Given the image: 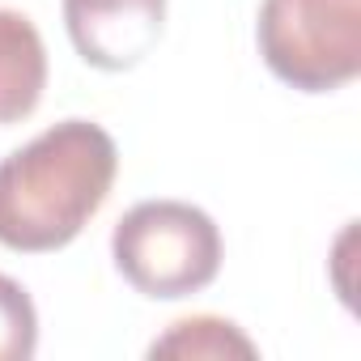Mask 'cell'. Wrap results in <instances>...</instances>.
I'll return each mask as SVG.
<instances>
[{
  "label": "cell",
  "mask_w": 361,
  "mask_h": 361,
  "mask_svg": "<svg viewBox=\"0 0 361 361\" xmlns=\"http://www.w3.org/2000/svg\"><path fill=\"white\" fill-rule=\"evenodd\" d=\"M149 357H183V361L188 357L192 361L204 357V361H221V357H259V348H255V340L238 323H230L221 314H192V319L170 323V331L149 344Z\"/></svg>",
  "instance_id": "6"
},
{
  "label": "cell",
  "mask_w": 361,
  "mask_h": 361,
  "mask_svg": "<svg viewBox=\"0 0 361 361\" xmlns=\"http://www.w3.org/2000/svg\"><path fill=\"white\" fill-rule=\"evenodd\" d=\"M39 348V310L30 293L0 272V361H30Z\"/></svg>",
  "instance_id": "7"
},
{
  "label": "cell",
  "mask_w": 361,
  "mask_h": 361,
  "mask_svg": "<svg viewBox=\"0 0 361 361\" xmlns=\"http://www.w3.org/2000/svg\"><path fill=\"white\" fill-rule=\"evenodd\" d=\"M47 90V47L22 9H0V123H22Z\"/></svg>",
  "instance_id": "5"
},
{
  "label": "cell",
  "mask_w": 361,
  "mask_h": 361,
  "mask_svg": "<svg viewBox=\"0 0 361 361\" xmlns=\"http://www.w3.org/2000/svg\"><path fill=\"white\" fill-rule=\"evenodd\" d=\"M255 43L276 81L331 94L361 73V0H264Z\"/></svg>",
  "instance_id": "3"
},
{
  "label": "cell",
  "mask_w": 361,
  "mask_h": 361,
  "mask_svg": "<svg viewBox=\"0 0 361 361\" xmlns=\"http://www.w3.org/2000/svg\"><path fill=\"white\" fill-rule=\"evenodd\" d=\"M166 0H64V30L77 56L102 73L136 68L161 39Z\"/></svg>",
  "instance_id": "4"
},
{
  "label": "cell",
  "mask_w": 361,
  "mask_h": 361,
  "mask_svg": "<svg viewBox=\"0 0 361 361\" xmlns=\"http://www.w3.org/2000/svg\"><path fill=\"white\" fill-rule=\"evenodd\" d=\"M119 276L157 302L192 298L221 272V230L188 200H140L111 234Z\"/></svg>",
  "instance_id": "2"
},
{
  "label": "cell",
  "mask_w": 361,
  "mask_h": 361,
  "mask_svg": "<svg viewBox=\"0 0 361 361\" xmlns=\"http://www.w3.org/2000/svg\"><path fill=\"white\" fill-rule=\"evenodd\" d=\"M119 149L94 119H60L0 161V247L43 255L68 247L106 204Z\"/></svg>",
  "instance_id": "1"
}]
</instances>
